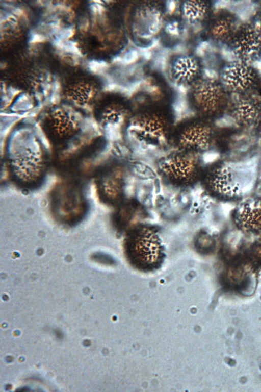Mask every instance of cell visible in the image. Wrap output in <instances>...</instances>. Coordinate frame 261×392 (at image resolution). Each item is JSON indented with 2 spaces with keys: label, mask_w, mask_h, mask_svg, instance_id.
<instances>
[{
  "label": "cell",
  "mask_w": 261,
  "mask_h": 392,
  "mask_svg": "<svg viewBox=\"0 0 261 392\" xmlns=\"http://www.w3.org/2000/svg\"><path fill=\"white\" fill-rule=\"evenodd\" d=\"M251 172L239 164L218 160L205 166L201 183L208 194L219 200L238 199L253 183Z\"/></svg>",
  "instance_id": "6da1fadb"
},
{
  "label": "cell",
  "mask_w": 261,
  "mask_h": 392,
  "mask_svg": "<svg viewBox=\"0 0 261 392\" xmlns=\"http://www.w3.org/2000/svg\"><path fill=\"white\" fill-rule=\"evenodd\" d=\"M169 115L158 106L145 108L130 114L127 122L129 135L147 149L164 147L171 142L174 127Z\"/></svg>",
  "instance_id": "7a4b0ae2"
},
{
  "label": "cell",
  "mask_w": 261,
  "mask_h": 392,
  "mask_svg": "<svg viewBox=\"0 0 261 392\" xmlns=\"http://www.w3.org/2000/svg\"><path fill=\"white\" fill-rule=\"evenodd\" d=\"M9 158L12 172L23 183L35 182L44 172V152L40 141L32 133L22 132L13 137Z\"/></svg>",
  "instance_id": "3957f363"
},
{
  "label": "cell",
  "mask_w": 261,
  "mask_h": 392,
  "mask_svg": "<svg viewBox=\"0 0 261 392\" xmlns=\"http://www.w3.org/2000/svg\"><path fill=\"white\" fill-rule=\"evenodd\" d=\"M124 249L129 262L141 271L155 270L163 261L161 240L156 230L148 225L130 229L124 239Z\"/></svg>",
  "instance_id": "277c9868"
},
{
  "label": "cell",
  "mask_w": 261,
  "mask_h": 392,
  "mask_svg": "<svg viewBox=\"0 0 261 392\" xmlns=\"http://www.w3.org/2000/svg\"><path fill=\"white\" fill-rule=\"evenodd\" d=\"M188 97L197 116L212 121L223 116L231 103L221 81L202 76L188 88Z\"/></svg>",
  "instance_id": "5b68a950"
},
{
  "label": "cell",
  "mask_w": 261,
  "mask_h": 392,
  "mask_svg": "<svg viewBox=\"0 0 261 392\" xmlns=\"http://www.w3.org/2000/svg\"><path fill=\"white\" fill-rule=\"evenodd\" d=\"M213 121L198 116L174 127L171 142L175 149L202 156L216 147L219 133Z\"/></svg>",
  "instance_id": "8992f818"
},
{
  "label": "cell",
  "mask_w": 261,
  "mask_h": 392,
  "mask_svg": "<svg viewBox=\"0 0 261 392\" xmlns=\"http://www.w3.org/2000/svg\"><path fill=\"white\" fill-rule=\"evenodd\" d=\"M204 167L201 156L177 149L163 157L158 164L160 175L178 187L191 186L200 181Z\"/></svg>",
  "instance_id": "52a82bcc"
},
{
  "label": "cell",
  "mask_w": 261,
  "mask_h": 392,
  "mask_svg": "<svg viewBox=\"0 0 261 392\" xmlns=\"http://www.w3.org/2000/svg\"><path fill=\"white\" fill-rule=\"evenodd\" d=\"M259 77L251 63L238 59L224 67L221 82L229 93L241 95L251 92Z\"/></svg>",
  "instance_id": "ba28073f"
},
{
  "label": "cell",
  "mask_w": 261,
  "mask_h": 392,
  "mask_svg": "<svg viewBox=\"0 0 261 392\" xmlns=\"http://www.w3.org/2000/svg\"><path fill=\"white\" fill-rule=\"evenodd\" d=\"M239 60L250 63L261 57V30L250 23H240L230 44Z\"/></svg>",
  "instance_id": "9c48e42d"
},
{
  "label": "cell",
  "mask_w": 261,
  "mask_h": 392,
  "mask_svg": "<svg viewBox=\"0 0 261 392\" xmlns=\"http://www.w3.org/2000/svg\"><path fill=\"white\" fill-rule=\"evenodd\" d=\"M232 218L243 233L256 235L261 232V196L242 199L233 210Z\"/></svg>",
  "instance_id": "30bf717a"
},
{
  "label": "cell",
  "mask_w": 261,
  "mask_h": 392,
  "mask_svg": "<svg viewBox=\"0 0 261 392\" xmlns=\"http://www.w3.org/2000/svg\"><path fill=\"white\" fill-rule=\"evenodd\" d=\"M228 109L236 124L244 129H255L261 117V106L250 93L238 95Z\"/></svg>",
  "instance_id": "8fae6325"
},
{
  "label": "cell",
  "mask_w": 261,
  "mask_h": 392,
  "mask_svg": "<svg viewBox=\"0 0 261 392\" xmlns=\"http://www.w3.org/2000/svg\"><path fill=\"white\" fill-rule=\"evenodd\" d=\"M168 70L172 82L188 88L202 76L199 61L188 54L174 58L169 63Z\"/></svg>",
  "instance_id": "7c38bea8"
},
{
  "label": "cell",
  "mask_w": 261,
  "mask_h": 392,
  "mask_svg": "<svg viewBox=\"0 0 261 392\" xmlns=\"http://www.w3.org/2000/svg\"><path fill=\"white\" fill-rule=\"evenodd\" d=\"M239 24L232 12L225 9L221 10L210 20L207 33L214 41L230 45Z\"/></svg>",
  "instance_id": "4fadbf2b"
},
{
  "label": "cell",
  "mask_w": 261,
  "mask_h": 392,
  "mask_svg": "<svg viewBox=\"0 0 261 392\" xmlns=\"http://www.w3.org/2000/svg\"><path fill=\"white\" fill-rule=\"evenodd\" d=\"M78 118L66 114H55L48 119L45 128L54 138L63 139L74 135L80 128Z\"/></svg>",
  "instance_id": "5bb4252c"
},
{
  "label": "cell",
  "mask_w": 261,
  "mask_h": 392,
  "mask_svg": "<svg viewBox=\"0 0 261 392\" xmlns=\"http://www.w3.org/2000/svg\"><path fill=\"white\" fill-rule=\"evenodd\" d=\"M210 5L205 1L185 2L181 5L182 15L186 21L192 24L198 23L209 16Z\"/></svg>",
  "instance_id": "9a60e30c"
},
{
  "label": "cell",
  "mask_w": 261,
  "mask_h": 392,
  "mask_svg": "<svg viewBox=\"0 0 261 392\" xmlns=\"http://www.w3.org/2000/svg\"><path fill=\"white\" fill-rule=\"evenodd\" d=\"M255 235L248 252L255 263L258 266H261V232Z\"/></svg>",
  "instance_id": "2e32d148"
},
{
  "label": "cell",
  "mask_w": 261,
  "mask_h": 392,
  "mask_svg": "<svg viewBox=\"0 0 261 392\" xmlns=\"http://www.w3.org/2000/svg\"><path fill=\"white\" fill-rule=\"evenodd\" d=\"M249 93L261 106V77H259L254 88Z\"/></svg>",
  "instance_id": "e0dca14e"
},
{
  "label": "cell",
  "mask_w": 261,
  "mask_h": 392,
  "mask_svg": "<svg viewBox=\"0 0 261 392\" xmlns=\"http://www.w3.org/2000/svg\"><path fill=\"white\" fill-rule=\"evenodd\" d=\"M254 132L257 139L261 144V117L254 129Z\"/></svg>",
  "instance_id": "ac0fdd59"
},
{
  "label": "cell",
  "mask_w": 261,
  "mask_h": 392,
  "mask_svg": "<svg viewBox=\"0 0 261 392\" xmlns=\"http://www.w3.org/2000/svg\"><path fill=\"white\" fill-rule=\"evenodd\" d=\"M258 20H259V28L261 30V10L259 12V15H258Z\"/></svg>",
  "instance_id": "d6986e66"
},
{
  "label": "cell",
  "mask_w": 261,
  "mask_h": 392,
  "mask_svg": "<svg viewBox=\"0 0 261 392\" xmlns=\"http://www.w3.org/2000/svg\"><path fill=\"white\" fill-rule=\"evenodd\" d=\"M259 185H260V188H261V176L259 179Z\"/></svg>",
  "instance_id": "ffe728a7"
}]
</instances>
